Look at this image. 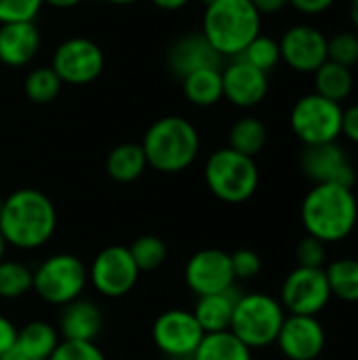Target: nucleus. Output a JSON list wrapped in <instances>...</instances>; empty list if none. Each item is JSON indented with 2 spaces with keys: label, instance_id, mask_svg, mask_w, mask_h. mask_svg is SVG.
Masks as SVG:
<instances>
[{
  "label": "nucleus",
  "instance_id": "f3484780",
  "mask_svg": "<svg viewBox=\"0 0 358 360\" xmlns=\"http://www.w3.org/2000/svg\"><path fill=\"white\" fill-rule=\"evenodd\" d=\"M222 86L224 99H228L232 105L243 110L255 108L268 95V74L236 57L222 70Z\"/></svg>",
  "mask_w": 358,
  "mask_h": 360
},
{
  "label": "nucleus",
  "instance_id": "2eb2a0df",
  "mask_svg": "<svg viewBox=\"0 0 358 360\" xmlns=\"http://www.w3.org/2000/svg\"><path fill=\"white\" fill-rule=\"evenodd\" d=\"M281 59L295 72L314 74L327 61V36L308 23L291 25L279 40Z\"/></svg>",
  "mask_w": 358,
  "mask_h": 360
},
{
  "label": "nucleus",
  "instance_id": "4468645a",
  "mask_svg": "<svg viewBox=\"0 0 358 360\" xmlns=\"http://www.w3.org/2000/svg\"><path fill=\"white\" fill-rule=\"evenodd\" d=\"M300 167L312 184H335L344 188H354L357 184V171L338 141L304 146Z\"/></svg>",
  "mask_w": 358,
  "mask_h": 360
},
{
  "label": "nucleus",
  "instance_id": "ea45409f",
  "mask_svg": "<svg viewBox=\"0 0 358 360\" xmlns=\"http://www.w3.org/2000/svg\"><path fill=\"white\" fill-rule=\"evenodd\" d=\"M335 0H289L291 6H295L300 13H306V15H319V13H325L327 8L333 6Z\"/></svg>",
  "mask_w": 358,
  "mask_h": 360
},
{
  "label": "nucleus",
  "instance_id": "9d476101",
  "mask_svg": "<svg viewBox=\"0 0 358 360\" xmlns=\"http://www.w3.org/2000/svg\"><path fill=\"white\" fill-rule=\"evenodd\" d=\"M106 65L103 51L97 42L84 36H74L63 40L55 53L51 68L59 76L63 84L72 86H84L95 82Z\"/></svg>",
  "mask_w": 358,
  "mask_h": 360
},
{
  "label": "nucleus",
  "instance_id": "5701e85b",
  "mask_svg": "<svg viewBox=\"0 0 358 360\" xmlns=\"http://www.w3.org/2000/svg\"><path fill=\"white\" fill-rule=\"evenodd\" d=\"M181 91L186 99L198 108H211L224 99L222 86V68L196 70L181 78Z\"/></svg>",
  "mask_w": 358,
  "mask_h": 360
},
{
  "label": "nucleus",
  "instance_id": "a18cd8bd",
  "mask_svg": "<svg viewBox=\"0 0 358 360\" xmlns=\"http://www.w3.org/2000/svg\"><path fill=\"white\" fill-rule=\"evenodd\" d=\"M350 19H352V25L358 30V0L350 2Z\"/></svg>",
  "mask_w": 358,
  "mask_h": 360
},
{
  "label": "nucleus",
  "instance_id": "dca6fc26",
  "mask_svg": "<svg viewBox=\"0 0 358 360\" xmlns=\"http://www.w3.org/2000/svg\"><path fill=\"white\" fill-rule=\"evenodd\" d=\"M287 360H317L327 344V333L319 316L287 314L274 342Z\"/></svg>",
  "mask_w": 358,
  "mask_h": 360
},
{
  "label": "nucleus",
  "instance_id": "8fccbe9b",
  "mask_svg": "<svg viewBox=\"0 0 358 360\" xmlns=\"http://www.w3.org/2000/svg\"><path fill=\"white\" fill-rule=\"evenodd\" d=\"M205 2H209V0H205Z\"/></svg>",
  "mask_w": 358,
  "mask_h": 360
},
{
  "label": "nucleus",
  "instance_id": "0eeeda50",
  "mask_svg": "<svg viewBox=\"0 0 358 360\" xmlns=\"http://www.w3.org/2000/svg\"><path fill=\"white\" fill-rule=\"evenodd\" d=\"M89 285V268L84 262L72 253H55L49 255L34 270L32 291L51 304V306H68L70 302L82 297Z\"/></svg>",
  "mask_w": 358,
  "mask_h": 360
},
{
  "label": "nucleus",
  "instance_id": "c756f323",
  "mask_svg": "<svg viewBox=\"0 0 358 360\" xmlns=\"http://www.w3.org/2000/svg\"><path fill=\"white\" fill-rule=\"evenodd\" d=\"M34 285V272L15 259H2L0 262V297L2 300H19L32 291Z\"/></svg>",
  "mask_w": 358,
  "mask_h": 360
},
{
  "label": "nucleus",
  "instance_id": "39448f33",
  "mask_svg": "<svg viewBox=\"0 0 358 360\" xmlns=\"http://www.w3.org/2000/svg\"><path fill=\"white\" fill-rule=\"evenodd\" d=\"M205 184L217 200L241 205L257 192L260 169L255 158L232 148H219L205 162Z\"/></svg>",
  "mask_w": 358,
  "mask_h": 360
},
{
  "label": "nucleus",
  "instance_id": "4be33fe9",
  "mask_svg": "<svg viewBox=\"0 0 358 360\" xmlns=\"http://www.w3.org/2000/svg\"><path fill=\"white\" fill-rule=\"evenodd\" d=\"M146 169H148V160L141 143H133V141L118 143L116 148L110 150L106 158V171L110 179L116 184H133L143 175Z\"/></svg>",
  "mask_w": 358,
  "mask_h": 360
},
{
  "label": "nucleus",
  "instance_id": "f03ea898",
  "mask_svg": "<svg viewBox=\"0 0 358 360\" xmlns=\"http://www.w3.org/2000/svg\"><path fill=\"white\" fill-rule=\"evenodd\" d=\"M306 234L329 243H342L358 226V200L352 188L335 184H314L300 209Z\"/></svg>",
  "mask_w": 358,
  "mask_h": 360
},
{
  "label": "nucleus",
  "instance_id": "1a4fd4ad",
  "mask_svg": "<svg viewBox=\"0 0 358 360\" xmlns=\"http://www.w3.org/2000/svg\"><path fill=\"white\" fill-rule=\"evenodd\" d=\"M281 306L287 314L319 316L331 302L325 268L295 266L281 285Z\"/></svg>",
  "mask_w": 358,
  "mask_h": 360
},
{
  "label": "nucleus",
  "instance_id": "c03bdc74",
  "mask_svg": "<svg viewBox=\"0 0 358 360\" xmlns=\"http://www.w3.org/2000/svg\"><path fill=\"white\" fill-rule=\"evenodd\" d=\"M42 2H44V4L55 6V8H72V6L80 4L82 0H42Z\"/></svg>",
  "mask_w": 358,
  "mask_h": 360
},
{
  "label": "nucleus",
  "instance_id": "de8ad7c7",
  "mask_svg": "<svg viewBox=\"0 0 358 360\" xmlns=\"http://www.w3.org/2000/svg\"><path fill=\"white\" fill-rule=\"evenodd\" d=\"M108 2H112V4H120V6H124V4H133V2H137V0H108Z\"/></svg>",
  "mask_w": 358,
  "mask_h": 360
},
{
  "label": "nucleus",
  "instance_id": "c85d7f7f",
  "mask_svg": "<svg viewBox=\"0 0 358 360\" xmlns=\"http://www.w3.org/2000/svg\"><path fill=\"white\" fill-rule=\"evenodd\" d=\"M61 86H63V82L59 80V76L55 74V70L51 65L30 70V74L25 76V82H23L25 97L32 103H38V105L55 101Z\"/></svg>",
  "mask_w": 358,
  "mask_h": 360
},
{
  "label": "nucleus",
  "instance_id": "e433bc0d",
  "mask_svg": "<svg viewBox=\"0 0 358 360\" xmlns=\"http://www.w3.org/2000/svg\"><path fill=\"white\" fill-rule=\"evenodd\" d=\"M232 272L236 281H253L262 274V257L253 249H236L230 253Z\"/></svg>",
  "mask_w": 358,
  "mask_h": 360
},
{
  "label": "nucleus",
  "instance_id": "b1692460",
  "mask_svg": "<svg viewBox=\"0 0 358 360\" xmlns=\"http://www.w3.org/2000/svg\"><path fill=\"white\" fill-rule=\"evenodd\" d=\"M61 342L59 331L46 321H30L17 331L15 346L32 360H49L57 344Z\"/></svg>",
  "mask_w": 358,
  "mask_h": 360
},
{
  "label": "nucleus",
  "instance_id": "bb28decb",
  "mask_svg": "<svg viewBox=\"0 0 358 360\" xmlns=\"http://www.w3.org/2000/svg\"><path fill=\"white\" fill-rule=\"evenodd\" d=\"M331 297L346 304H358V259L338 257L325 266Z\"/></svg>",
  "mask_w": 358,
  "mask_h": 360
},
{
  "label": "nucleus",
  "instance_id": "aec40b11",
  "mask_svg": "<svg viewBox=\"0 0 358 360\" xmlns=\"http://www.w3.org/2000/svg\"><path fill=\"white\" fill-rule=\"evenodd\" d=\"M103 329V314L91 300H74L63 306L59 316V335L70 342H95Z\"/></svg>",
  "mask_w": 358,
  "mask_h": 360
},
{
  "label": "nucleus",
  "instance_id": "6e6552de",
  "mask_svg": "<svg viewBox=\"0 0 358 360\" xmlns=\"http://www.w3.org/2000/svg\"><path fill=\"white\" fill-rule=\"evenodd\" d=\"M342 103L321 97L319 93L304 95L295 101L289 124L304 146L338 141L342 135Z\"/></svg>",
  "mask_w": 358,
  "mask_h": 360
},
{
  "label": "nucleus",
  "instance_id": "20e7f679",
  "mask_svg": "<svg viewBox=\"0 0 358 360\" xmlns=\"http://www.w3.org/2000/svg\"><path fill=\"white\" fill-rule=\"evenodd\" d=\"M200 32L222 57H238L262 34V15L251 0H209Z\"/></svg>",
  "mask_w": 358,
  "mask_h": 360
},
{
  "label": "nucleus",
  "instance_id": "cd10ccee",
  "mask_svg": "<svg viewBox=\"0 0 358 360\" xmlns=\"http://www.w3.org/2000/svg\"><path fill=\"white\" fill-rule=\"evenodd\" d=\"M268 141V129L266 124L255 116H243L238 118L228 135V148L236 150L238 154L255 158Z\"/></svg>",
  "mask_w": 358,
  "mask_h": 360
},
{
  "label": "nucleus",
  "instance_id": "49530a36",
  "mask_svg": "<svg viewBox=\"0 0 358 360\" xmlns=\"http://www.w3.org/2000/svg\"><path fill=\"white\" fill-rule=\"evenodd\" d=\"M6 247H8V245H6V240L2 238V234H0V262H2L4 255H6Z\"/></svg>",
  "mask_w": 358,
  "mask_h": 360
},
{
  "label": "nucleus",
  "instance_id": "f704fd0d",
  "mask_svg": "<svg viewBox=\"0 0 358 360\" xmlns=\"http://www.w3.org/2000/svg\"><path fill=\"white\" fill-rule=\"evenodd\" d=\"M295 262L302 268H325L327 266V245L310 234H306L295 247Z\"/></svg>",
  "mask_w": 358,
  "mask_h": 360
},
{
  "label": "nucleus",
  "instance_id": "6ab92c4d",
  "mask_svg": "<svg viewBox=\"0 0 358 360\" xmlns=\"http://www.w3.org/2000/svg\"><path fill=\"white\" fill-rule=\"evenodd\" d=\"M40 51V32L36 21L0 23V61L8 68H23Z\"/></svg>",
  "mask_w": 358,
  "mask_h": 360
},
{
  "label": "nucleus",
  "instance_id": "79ce46f5",
  "mask_svg": "<svg viewBox=\"0 0 358 360\" xmlns=\"http://www.w3.org/2000/svg\"><path fill=\"white\" fill-rule=\"evenodd\" d=\"M158 8H162V11H179V8H184L190 0H152Z\"/></svg>",
  "mask_w": 358,
  "mask_h": 360
},
{
  "label": "nucleus",
  "instance_id": "423d86ee",
  "mask_svg": "<svg viewBox=\"0 0 358 360\" xmlns=\"http://www.w3.org/2000/svg\"><path fill=\"white\" fill-rule=\"evenodd\" d=\"M285 316L287 312L276 297L262 291L241 293L234 306L230 331L249 350H262L276 342Z\"/></svg>",
  "mask_w": 358,
  "mask_h": 360
},
{
  "label": "nucleus",
  "instance_id": "7ed1b4c3",
  "mask_svg": "<svg viewBox=\"0 0 358 360\" xmlns=\"http://www.w3.org/2000/svg\"><path fill=\"white\" fill-rule=\"evenodd\" d=\"M141 148L148 167L173 175L194 165L200 152V135L188 118L162 116L148 127Z\"/></svg>",
  "mask_w": 358,
  "mask_h": 360
},
{
  "label": "nucleus",
  "instance_id": "412c9836",
  "mask_svg": "<svg viewBox=\"0 0 358 360\" xmlns=\"http://www.w3.org/2000/svg\"><path fill=\"white\" fill-rule=\"evenodd\" d=\"M238 297H241V291L236 287L222 291V293H211V295L198 297L192 314L198 321L205 335L230 331V323H232V314H234V306H236Z\"/></svg>",
  "mask_w": 358,
  "mask_h": 360
},
{
  "label": "nucleus",
  "instance_id": "f8f14e48",
  "mask_svg": "<svg viewBox=\"0 0 358 360\" xmlns=\"http://www.w3.org/2000/svg\"><path fill=\"white\" fill-rule=\"evenodd\" d=\"M203 338L205 331L198 321L184 308L165 310L152 325V342L169 360H190Z\"/></svg>",
  "mask_w": 358,
  "mask_h": 360
},
{
  "label": "nucleus",
  "instance_id": "58836bf2",
  "mask_svg": "<svg viewBox=\"0 0 358 360\" xmlns=\"http://www.w3.org/2000/svg\"><path fill=\"white\" fill-rule=\"evenodd\" d=\"M17 331H19V329L15 327V323L0 314V354H4L8 348L15 346V342H17Z\"/></svg>",
  "mask_w": 358,
  "mask_h": 360
},
{
  "label": "nucleus",
  "instance_id": "393cba45",
  "mask_svg": "<svg viewBox=\"0 0 358 360\" xmlns=\"http://www.w3.org/2000/svg\"><path fill=\"white\" fill-rule=\"evenodd\" d=\"M190 360H253V350H249L232 331L207 333Z\"/></svg>",
  "mask_w": 358,
  "mask_h": 360
},
{
  "label": "nucleus",
  "instance_id": "c9c22d12",
  "mask_svg": "<svg viewBox=\"0 0 358 360\" xmlns=\"http://www.w3.org/2000/svg\"><path fill=\"white\" fill-rule=\"evenodd\" d=\"M42 0H0V23L36 21Z\"/></svg>",
  "mask_w": 358,
  "mask_h": 360
},
{
  "label": "nucleus",
  "instance_id": "f257e3e1",
  "mask_svg": "<svg viewBox=\"0 0 358 360\" xmlns=\"http://www.w3.org/2000/svg\"><path fill=\"white\" fill-rule=\"evenodd\" d=\"M57 230L53 200L36 188H19L2 200L0 234L8 247L34 251L44 247Z\"/></svg>",
  "mask_w": 358,
  "mask_h": 360
},
{
  "label": "nucleus",
  "instance_id": "a878e982",
  "mask_svg": "<svg viewBox=\"0 0 358 360\" xmlns=\"http://www.w3.org/2000/svg\"><path fill=\"white\" fill-rule=\"evenodd\" d=\"M314 86H317L314 93H319L321 97L342 103L344 99L350 97L352 89H354V76H352L350 68L327 59L314 72Z\"/></svg>",
  "mask_w": 358,
  "mask_h": 360
},
{
  "label": "nucleus",
  "instance_id": "473e14b6",
  "mask_svg": "<svg viewBox=\"0 0 358 360\" xmlns=\"http://www.w3.org/2000/svg\"><path fill=\"white\" fill-rule=\"evenodd\" d=\"M327 59L346 68L358 63V34L342 30L327 38Z\"/></svg>",
  "mask_w": 358,
  "mask_h": 360
},
{
  "label": "nucleus",
  "instance_id": "37998d69",
  "mask_svg": "<svg viewBox=\"0 0 358 360\" xmlns=\"http://www.w3.org/2000/svg\"><path fill=\"white\" fill-rule=\"evenodd\" d=\"M0 360H32V359H27L17 346H13V348H8L4 354H0Z\"/></svg>",
  "mask_w": 358,
  "mask_h": 360
},
{
  "label": "nucleus",
  "instance_id": "a211bd4d",
  "mask_svg": "<svg viewBox=\"0 0 358 360\" xmlns=\"http://www.w3.org/2000/svg\"><path fill=\"white\" fill-rule=\"evenodd\" d=\"M222 55L211 46L203 32H192L177 38L169 49V68L179 76H188L205 68H222Z\"/></svg>",
  "mask_w": 358,
  "mask_h": 360
},
{
  "label": "nucleus",
  "instance_id": "09e8293b",
  "mask_svg": "<svg viewBox=\"0 0 358 360\" xmlns=\"http://www.w3.org/2000/svg\"><path fill=\"white\" fill-rule=\"evenodd\" d=\"M2 200H4V198L0 196V213H2Z\"/></svg>",
  "mask_w": 358,
  "mask_h": 360
},
{
  "label": "nucleus",
  "instance_id": "4c0bfd02",
  "mask_svg": "<svg viewBox=\"0 0 358 360\" xmlns=\"http://www.w3.org/2000/svg\"><path fill=\"white\" fill-rule=\"evenodd\" d=\"M342 135L358 146V103L350 105L342 114Z\"/></svg>",
  "mask_w": 358,
  "mask_h": 360
},
{
  "label": "nucleus",
  "instance_id": "2f4dec72",
  "mask_svg": "<svg viewBox=\"0 0 358 360\" xmlns=\"http://www.w3.org/2000/svg\"><path fill=\"white\" fill-rule=\"evenodd\" d=\"M238 57L243 61H247L249 65H253V68L262 70L264 74H268L281 61V46H279V40L260 34L257 38H253L249 42V46Z\"/></svg>",
  "mask_w": 358,
  "mask_h": 360
},
{
  "label": "nucleus",
  "instance_id": "9b49d317",
  "mask_svg": "<svg viewBox=\"0 0 358 360\" xmlns=\"http://www.w3.org/2000/svg\"><path fill=\"white\" fill-rule=\"evenodd\" d=\"M139 268L135 266L127 247L110 245L101 249L89 266V283L93 289L110 300L124 297L139 281Z\"/></svg>",
  "mask_w": 358,
  "mask_h": 360
},
{
  "label": "nucleus",
  "instance_id": "72a5a7b5",
  "mask_svg": "<svg viewBox=\"0 0 358 360\" xmlns=\"http://www.w3.org/2000/svg\"><path fill=\"white\" fill-rule=\"evenodd\" d=\"M49 360H108L95 342H70L61 340Z\"/></svg>",
  "mask_w": 358,
  "mask_h": 360
},
{
  "label": "nucleus",
  "instance_id": "ddd939ff",
  "mask_svg": "<svg viewBox=\"0 0 358 360\" xmlns=\"http://www.w3.org/2000/svg\"><path fill=\"white\" fill-rule=\"evenodd\" d=\"M184 281L196 297L232 289L236 278L232 272L230 253L213 247L196 251L184 268Z\"/></svg>",
  "mask_w": 358,
  "mask_h": 360
},
{
  "label": "nucleus",
  "instance_id": "a19ab883",
  "mask_svg": "<svg viewBox=\"0 0 358 360\" xmlns=\"http://www.w3.org/2000/svg\"><path fill=\"white\" fill-rule=\"evenodd\" d=\"M251 4L257 8L260 15H272L283 11L289 4V0H251Z\"/></svg>",
  "mask_w": 358,
  "mask_h": 360
},
{
  "label": "nucleus",
  "instance_id": "7c9ffc66",
  "mask_svg": "<svg viewBox=\"0 0 358 360\" xmlns=\"http://www.w3.org/2000/svg\"><path fill=\"white\" fill-rule=\"evenodd\" d=\"M127 249H129L135 266L139 268V272H154L169 257L167 243L162 238L154 236V234H146V236L135 238Z\"/></svg>",
  "mask_w": 358,
  "mask_h": 360
}]
</instances>
